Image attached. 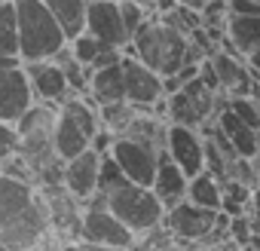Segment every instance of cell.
Returning a JSON list of instances; mask_svg holds the SVG:
<instances>
[{"label": "cell", "mask_w": 260, "mask_h": 251, "mask_svg": "<svg viewBox=\"0 0 260 251\" xmlns=\"http://www.w3.org/2000/svg\"><path fill=\"white\" fill-rule=\"evenodd\" d=\"M187 175L181 172V166L178 163H172L169 156H162V163H159V169H156V178H153V193L162 199V205L166 208H172L175 202H181V199H187Z\"/></svg>", "instance_id": "ffe728a7"}, {"label": "cell", "mask_w": 260, "mask_h": 251, "mask_svg": "<svg viewBox=\"0 0 260 251\" xmlns=\"http://www.w3.org/2000/svg\"><path fill=\"white\" fill-rule=\"evenodd\" d=\"M178 4H184V7H190V10H199V13H202V10L208 7V0H178Z\"/></svg>", "instance_id": "f546056e"}, {"label": "cell", "mask_w": 260, "mask_h": 251, "mask_svg": "<svg viewBox=\"0 0 260 251\" xmlns=\"http://www.w3.org/2000/svg\"><path fill=\"white\" fill-rule=\"evenodd\" d=\"M34 89L22 58H0V119L19 122L34 104Z\"/></svg>", "instance_id": "8992f818"}, {"label": "cell", "mask_w": 260, "mask_h": 251, "mask_svg": "<svg viewBox=\"0 0 260 251\" xmlns=\"http://www.w3.org/2000/svg\"><path fill=\"white\" fill-rule=\"evenodd\" d=\"M220 196H223V184L214 172H199L187 181V199L196 202V205H205V208H214L220 211Z\"/></svg>", "instance_id": "44dd1931"}, {"label": "cell", "mask_w": 260, "mask_h": 251, "mask_svg": "<svg viewBox=\"0 0 260 251\" xmlns=\"http://www.w3.org/2000/svg\"><path fill=\"white\" fill-rule=\"evenodd\" d=\"M223 46L233 55H248L260 46V16H226Z\"/></svg>", "instance_id": "d6986e66"}, {"label": "cell", "mask_w": 260, "mask_h": 251, "mask_svg": "<svg viewBox=\"0 0 260 251\" xmlns=\"http://www.w3.org/2000/svg\"><path fill=\"white\" fill-rule=\"evenodd\" d=\"M217 125H220V132L233 141V147H236L239 156H245V160H254L257 156V132L260 129L248 125L230 104H223L217 110Z\"/></svg>", "instance_id": "e0dca14e"}, {"label": "cell", "mask_w": 260, "mask_h": 251, "mask_svg": "<svg viewBox=\"0 0 260 251\" xmlns=\"http://www.w3.org/2000/svg\"><path fill=\"white\" fill-rule=\"evenodd\" d=\"M43 4L52 10V16L64 28L68 40H74L77 34L86 31V4L89 0H43Z\"/></svg>", "instance_id": "7402d4cb"}, {"label": "cell", "mask_w": 260, "mask_h": 251, "mask_svg": "<svg viewBox=\"0 0 260 251\" xmlns=\"http://www.w3.org/2000/svg\"><path fill=\"white\" fill-rule=\"evenodd\" d=\"M104 46V40H98L95 34H89V31H83V34H77L74 40H71V49H74V55L92 71V61H95V55H98V49Z\"/></svg>", "instance_id": "484cf974"}, {"label": "cell", "mask_w": 260, "mask_h": 251, "mask_svg": "<svg viewBox=\"0 0 260 251\" xmlns=\"http://www.w3.org/2000/svg\"><path fill=\"white\" fill-rule=\"evenodd\" d=\"M226 13L230 16H260V0H230Z\"/></svg>", "instance_id": "83f0119b"}, {"label": "cell", "mask_w": 260, "mask_h": 251, "mask_svg": "<svg viewBox=\"0 0 260 251\" xmlns=\"http://www.w3.org/2000/svg\"><path fill=\"white\" fill-rule=\"evenodd\" d=\"M16 22H19V58L40 61L52 58L64 43L68 34L52 16L43 0H16Z\"/></svg>", "instance_id": "3957f363"}, {"label": "cell", "mask_w": 260, "mask_h": 251, "mask_svg": "<svg viewBox=\"0 0 260 251\" xmlns=\"http://www.w3.org/2000/svg\"><path fill=\"white\" fill-rule=\"evenodd\" d=\"M101 193H104V205L135 236H144L147 230H153V227H159L166 221V205L153 193V187L135 184L125 175L119 181H113L110 187H104Z\"/></svg>", "instance_id": "277c9868"}, {"label": "cell", "mask_w": 260, "mask_h": 251, "mask_svg": "<svg viewBox=\"0 0 260 251\" xmlns=\"http://www.w3.org/2000/svg\"><path fill=\"white\" fill-rule=\"evenodd\" d=\"M98 172H101V153L95 147H86L83 153L64 163V187L77 199L89 202V196L98 190Z\"/></svg>", "instance_id": "5bb4252c"}, {"label": "cell", "mask_w": 260, "mask_h": 251, "mask_svg": "<svg viewBox=\"0 0 260 251\" xmlns=\"http://www.w3.org/2000/svg\"><path fill=\"white\" fill-rule=\"evenodd\" d=\"M119 10H122V25L128 31V40H132V34L147 22V4H141V0H119Z\"/></svg>", "instance_id": "d4e9b609"}, {"label": "cell", "mask_w": 260, "mask_h": 251, "mask_svg": "<svg viewBox=\"0 0 260 251\" xmlns=\"http://www.w3.org/2000/svg\"><path fill=\"white\" fill-rule=\"evenodd\" d=\"M138 236L128 230L107 205H89L83 208V227H80V245H107V248H132Z\"/></svg>", "instance_id": "52a82bcc"}, {"label": "cell", "mask_w": 260, "mask_h": 251, "mask_svg": "<svg viewBox=\"0 0 260 251\" xmlns=\"http://www.w3.org/2000/svg\"><path fill=\"white\" fill-rule=\"evenodd\" d=\"M214 221H217V211H214V208L196 205V202H190V199H181V202H175L172 208H166V227L175 233L178 242H193V245H199V242L211 233Z\"/></svg>", "instance_id": "30bf717a"}, {"label": "cell", "mask_w": 260, "mask_h": 251, "mask_svg": "<svg viewBox=\"0 0 260 251\" xmlns=\"http://www.w3.org/2000/svg\"><path fill=\"white\" fill-rule=\"evenodd\" d=\"M19 141H22L19 125H16V122H4V119H0V160H7V156L19 153Z\"/></svg>", "instance_id": "4316f807"}, {"label": "cell", "mask_w": 260, "mask_h": 251, "mask_svg": "<svg viewBox=\"0 0 260 251\" xmlns=\"http://www.w3.org/2000/svg\"><path fill=\"white\" fill-rule=\"evenodd\" d=\"M25 71H28V80H31V89H34V98L40 101H49V104H61L74 89L68 86L64 80V71L52 61V58H40V61H25Z\"/></svg>", "instance_id": "4fadbf2b"}, {"label": "cell", "mask_w": 260, "mask_h": 251, "mask_svg": "<svg viewBox=\"0 0 260 251\" xmlns=\"http://www.w3.org/2000/svg\"><path fill=\"white\" fill-rule=\"evenodd\" d=\"M208 4H230V0H208Z\"/></svg>", "instance_id": "4dcf8cb0"}, {"label": "cell", "mask_w": 260, "mask_h": 251, "mask_svg": "<svg viewBox=\"0 0 260 251\" xmlns=\"http://www.w3.org/2000/svg\"><path fill=\"white\" fill-rule=\"evenodd\" d=\"M86 31L95 34L104 43H113L119 49L128 46V31L122 25L119 0H89L86 4Z\"/></svg>", "instance_id": "7c38bea8"}, {"label": "cell", "mask_w": 260, "mask_h": 251, "mask_svg": "<svg viewBox=\"0 0 260 251\" xmlns=\"http://www.w3.org/2000/svg\"><path fill=\"white\" fill-rule=\"evenodd\" d=\"M122 74H125V101H132L135 107H144V110H153L162 98H166V86H162V77L147 68L141 58L135 55H122Z\"/></svg>", "instance_id": "9c48e42d"}, {"label": "cell", "mask_w": 260, "mask_h": 251, "mask_svg": "<svg viewBox=\"0 0 260 251\" xmlns=\"http://www.w3.org/2000/svg\"><path fill=\"white\" fill-rule=\"evenodd\" d=\"M245 58H248V68H254V71H260V46H257V49H251V52H248Z\"/></svg>", "instance_id": "f1b7e54d"}, {"label": "cell", "mask_w": 260, "mask_h": 251, "mask_svg": "<svg viewBox=\"0 0 260 251\" xmlns=\"http://www.w3.org/2000/svg\"><path fill=\"white\" fill-rule=\"evenodd\" d=\"M0 58H19L16 0H0Z\"/></svg>", "instance_id": "603a6c76"}, {"label": "cell", "mask_w": 260, "mask_h": 251, "mask_svg": "<svg viewBox=\"0 0 260 251\" xmlns=\"http://www.w3.org/2000/svg\"><path fill=\"white\" fill-rule=\"evenodd\" d=\"M110 156L116 160V166L122 169V175L128 181L150 187L153 178H156V169H159L162 156H169V150H162V147H156L150 141L132 138V135H113Z\"/></svg>", "instance_id": "5b68a950"}, {"label": "cell", "mask_w": 260, "mask_h": 251, "mask_svg": "<svg viewBox=\"0 0 260 251\" xmlns=\"http://www.w3.org/2000/svg\"><path fill=\"white\" fill-rule=\"evenodd\" d=\"M125 55V52H122ZM89 95L92 101L101 107V104H110V101H122L125 98V74H122V58L113 61V65H104V68H95L92 77H89Z\"/></svg>", "instance_id": "ac0fdd59"}, {"label": "cell", "mask_w": 260, "mask_h": 251, "mask_svg": "<svg viewBox=\"0 0 260 251\" xmlns=\"http://www.w3.org/2000/svg\"><path fill=\"white\" fill-rule=\"evenodd\" d=\"M52 61L64 71V80H68V86H71L74 92H80V95H83V92H89V77H92V71H89V68L74 55V49H71L68 43L52 55Z\"/></svg>", "instance_id": "cb8c5ba5"}, {"label": "cell", "mask_w": 260, "mask_h": 251, "mask_svg": "<svg viewBox=\"0 0 260 251\" xmlns=\"http://www.w3.org/2000/svg\"><path fill=\"white\" fill-rule=\"evenodd\" d=\"M52 144H55V153L68 163L71 156H77L86 147H92V132L77 116H71L68 110L58 107V116H55V125H52Z\"/></svg>", "instance_id": "9a60e30c"}, {"label": "cell", "mask_w": 260, "mask_h": 251, "mask_svg": "<svg viewBox=\"0 0 260 251\" xmlns=\"http://www.w3.org/2000/svg\"><path fill=\"white\" fill-rule=\"evenodd\" d=\"M208 61H211V68H214L217 83H220L223 92H230V95H251L254 77H251V68H248L239 55H233V52H226V49H223V52L214 49V52L208 55Z\"/></svg>", "instance_id": "2e32d148"}, {"label": "cell", "mask_w": 260, "mask_h": 251, "mask_svg": "<svg viewBox=\"0 0 260 251\" xmlns=\"http://www.w3.org/2000/svg\"><path fill=\"white\" fill-rule=\"evenodd\" d=\"M187 43H190V37L181 34L178 28H172L166 19H147L132 34V40H128V46L122 52L141 58L159 77H172L187 61Z\"/></svg>", "instance_id": "7a4b0ae2"}, {"label": "cell", "mask_w": 260, "mask_h": 251, "mask_svg": "<svg viewBox=\"0 0 260 251\" xmlns=\"http://www.w3.org/2000/svg\"><path fill=\"white\" fill-rule=\"evenodd\" d=\"M55 242L43 187L0 172V248H34Z\"/></svg>", "instance_id": "6da1fadb"}, {"label": "cell", "mask_w": 260, "mask_h": 251, "mask_svg": "<svg viewBox=\"0 0 260 251\" xmlns=\"http://www.w3.org/2000/svg\"><path fill=\"white\" fill-rule=\"evenodd\" d=\"M166 150H169V160L178 163L187 178H193L205 169V141L196 135V125L172 122L166 132Z\"/></svg>", "instance_id": "8fae6325"}, {"label": "cell", "mask_w": 260, "mask_h": 251, "mask_svg": "<svg viewBox=\"0 0 260 251\" xmlns=\"http://www.w3.org/2000/svg\"><path fill=\"white\" fill-rule=\"evenodd\" d=\"M211 113H217V92L208 89L199 77L184 83L169 95V119L181 125H202Z\"/></svg>", "instance_id": "ba28073f"}]
</instances>
